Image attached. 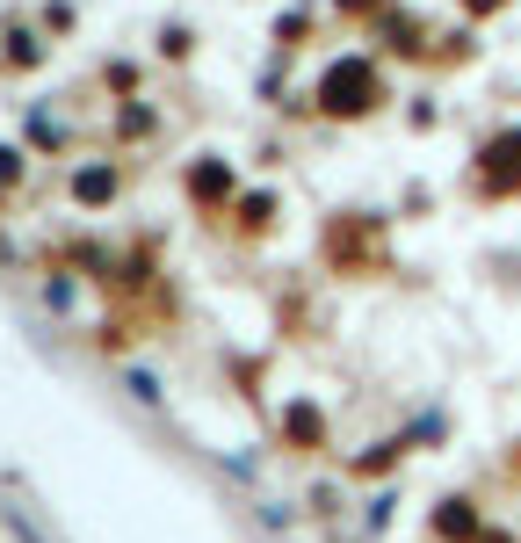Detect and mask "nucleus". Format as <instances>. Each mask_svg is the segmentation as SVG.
Returning a JSON list of instances; mask_svg holds the SVG:
<instances>
[{"mask_svg": "<svg viewBox=\"0 0 521 543\" xmlns=\"http://www.w3.org/2000/svg\"><path fill=\"white\" fill-rule=\"evenodd\" d=\"M362 95H370V73H362V66H341V73L326 80V102L333 109H362Z\"/></svg>", "mask_w": 521, "mask_h": 543, "instance_id": "1", "label": "nucleus"}, {"mask_svg": "<svg viewBox=\"0 0 521 543\" xmlns=\"http://www.w3.org/2000/svg\"><path fill=\"white\" fill-rule=\"evenodd\" d=\"M478 8H493V0H478Z\"/></svg>", "mask_w": 521, "mask_h": 543, "instance_id": "2", "label": "nucleus"}]
</instances>
